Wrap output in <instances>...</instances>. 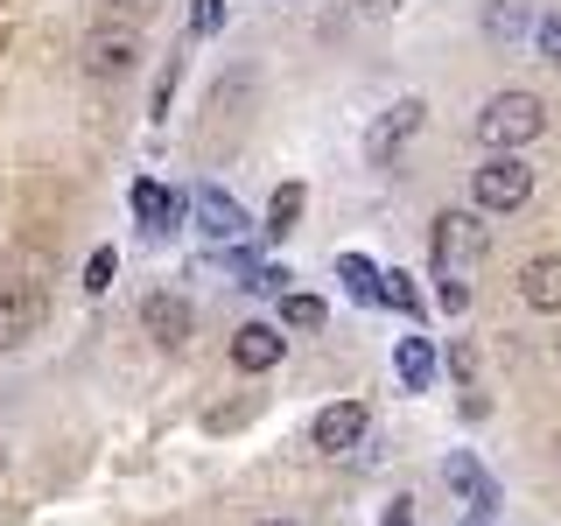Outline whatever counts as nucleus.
<instances>
[{
    "mask_svg": "<svg viewBox=\"0 0 561 526\" xmlns=\"http://www.w3.org/2000/svg\"><path fill=\"white\" fill-rule=\"evenodd\" d=\"M484 253H491V239L470 210H443V218H435V281H443L435 295H443L449 316L470 309V274L484 267Z\"/></svg>",
    "mask_w": 561,
    "mask_h": 526,
    "instance_id": "f257e3e1",
    "label": "nucleus"
},
{
    "mask_svg": "<svg viewBox=\"0 0 561 526\" xmlns=\"http://www.w3.org/2000/svg\"><path fill=\"white\" fill-rule=\"evenodd\" d=\"M540 127H548V105L534 92H499V99H484V113H478V140L491 155H519L526 140H540Z\"/></svg>",
    "mask_w": 561,
    "mask_h": 526,
    "instance_id": "f03ea898",
    "label": "nucleus"
},
{
    "mask_svg": "<svg viewBox=\"0 0 561 526\" xmlns=\"http://www.w3.org/2000/svg\"><path fill=\"white\" fill-rule=\"evenodd\" d=\"M470 197H478V210H519L534 197V169H526L519 155H491V162L470 175Z\"/></svg>",
    "mask_w": 561,
    "mask_h": 526,
    "instance_id": "7ed1b4c3",
    "label": "nucleus"
},
{
    "mask_svg": "<svg viewBox=\"0 0 561 526\" xmlns=\"http://www.w3.org/2000/svg\"><path fill=\"white\" fill-rule=\"evenodd\" d=\"M43 323H49V295L35 281H0V351L28 344Z\"/></svg>",
    "mask_w": 561,
    "mask_h": 526,
    "instance_id": "20e7f679",
    "label": "nucleus"
},
{
    "mask_svg": "<svg viewBox=\"0 0 561 526\" xmlns=\"http://www.w3.org/2000/svg\"><path fill=\"white\" fill-rule=\"evenodd\" d=\"M421 119H428V105H421V99H400V105H386V113H379V127L365 134V162H373V169H386V162H393V155H400V148H408V140L421 134Z\"/></svg>",
    "mask_w": 561,
    "mask_h": 526,
    "instance_id": "39448f33",
    "label": "nucleus"
},
{
    "mask_svg": "<svg viewBox=\"0 0 561 526\" xmlns=\"http://www.w3.org/2000/svg\"><path fill=\"white\" fill-rule=\"evenodd\" d=\"M140 323H148V338L162 351H183L190 344V302L175 288H154L148 302H140Z\"/></svg>",
    "mask_w": 561,
    "mask_h": 526,
    "instance_id": "423d86ee",
    "label": "nucleus"
},
{
    "mask_svg": "<svg viewBox=\"0 0 561 526\" xmlns=\"http://www.w3.org/2000/svg\"><path fill=\"white\" fill-rule=\"evenodd\" d=\"M309 435H316V449H323V456H344L365 435V400H330V408L316 414Z\"/></svg>",
    "mask_w": 561,
    "mask_h": 526,
    "instance_id": "0eeeda50",
    "label": "nucleus"
},
{
    "mask_svg": "<svg viewBox=\"0 0 561 526\" xmlns=\"http://www.w3.org/2000/svg\"><path fill=\"white\" fill-rule=\"evenodd\" d=\"M134 64H140V43L127 28H99L92 43H84V70H92V78H127Z\"/></svg>",
    "mask_w": 561,
    "mask_h": 526,
    "instance_id": "6e6552de",
    "label": "nucleus"
},
{
    "mask_svg": "<svg viewBox=\"0 0 561 526\" xmlns=\"http://www.w3.org/2000/svg\"><path fill=\"white\" fill-rule=\"evenodd\" d=\"M280 351H288V338H280L274 323H239V338H232V365H239V373H274Z\"/></svg>",
    "mask_w": 561,
    "mask_h": 526,
    "instance_id": "1a4fd4ad",
    "label": "nucleus"
},
{
    "mask_svg": "<svg viewBox=\"0 0 561 526\" xmlns=\"http://www.w3.org/2000/svg\"><path fill=\"white\" fill-rule=\"evenodd\" d=\"M519 302L540 316H561V253H540L519 267Z\"/></svg>",
    "mask_w": 561,
    "mask_h": 526,
    "instance_id": "9d476101",
    "label": "nucleus"
},
{
    "mask_svg": "<svg viewBox=\"0 0 561 526\" xmlns=\"http://www.w3.org/2000/svg\"><path fill=\"white\" fill-rule=\"evenodd\" d=\"M190 204H197V225H204L210 239H245V225H253V218L239 210V197H225V190H210V183H204Z\"/></svg>",
    "mask_w": 561,
    "mask_h": 526,
    "instance_id": "9b49d317",
    "label": "nucleus"
},
{
    "mask_svg": "<svg viewBox=\"0 0 561 526\" xmlns=\"http://www.w3.org/2000/svg\"><path fill=\"white\" fill-rule=\"evenodd\" d=\"M443 478H449V491L456 499H470V513H491V499H499V491H491V478L478 470V456L470 449H456L449 464H443Z\"/></svg>",
    "mask_w": 561,
    "mask_h": 526,
    "instance_id": "f8f14e48",
    "label": "nucleus"
},
{
    "mask_svg": "<svg viewBox=\"0 0 561 526\" xmlns=\"http://www.w3.org/2000/svg\"><path fill=\"white\" fill-rule=\"evenodd\" d=\"M393 373L408 379V393H428V379H435V351H428V338H400Z\"/></svg>",
    "mask_w": 561,
    "mask_h": 526,
    "instance_id": "ddd939ff",
    "label": "nucleus"
},
{
    "mask_svg": "<svg viewBox=\"0 0 561 526\" xmlns=\"http://www.w3.org/2000/svg\"><path fill=\"white\" fill-rule=\"evenodd\" d=\"M526 28H534V8H526V0H491V14H484L491 43H519Z\"/></svg>",
    "mask_w": 561,
    "mask_h": 526,
    "instance_id": "4468645a",
    "label": "nucleus"
},
{
    "mask_svg": "<svg viewBox=\"0 0 561 526\" xmlns=\"http://www.w3.org/2000/svg\"><path fill=\"white\" fill-rule=\"evenodd\" d=\"M134 210H140V225H169V218H183V197H169L162 183H134Z\"/></svg>",
    "mask_w": 561,
    "mask_h": 526,
    "instance_id": "2eb2a0df",
    "label": "nucleus"
},
{
    "mask_svg": "<svg viewBox=\"0 0 561 526\" xmlns=\"http://www.w3.org/2000/svg\"><path fill=\"white\" fill-rule=\"evenodd\" d=\"M295 218H302V183H280L274 204H267V239H288Z\"/></svg>",
    "mask_w": 561,
    "mask_h": 526,
    "instance_id": "dca6fc26",
    "label": "nucleus"
},
{
    "mask_svg": "<svg viewBox=\"0 0 561 526\" xmlns=\"http://www.w3.org/2000/svg\"><path fill=\"white\" fill-rule=\"evenodd\" d=\"M337 274L351 281V295H358V302H379V267H373L365 253H344V260H337Z\"/></svg>",
    "mask_w": 561,
    "mask_h": 526,
    "instance_id": "f3484780",
    "label": "nucleus"
},
{
    "mask_svg": "<svg viewBox=\"0 0 561 526\" xmlns=\"http://www.w3.org/2000/svg\"><path fill=\"white\" fill-rule=\"evenodd\" d=\"M280 323L288 330H323V302H316V295H280Z\"/></svg>",
    "mask_w": 561,
    "mask_h": 526,
    "instance_id": "a211bd4d",
    "label": "nucleus"
},
{
    "mask_svg": "<svg viewBox=\"0 0 561 526\" xmlns=\"http://www.w3.org/2000/svg\"><path fill=\"white\" fill-rule=\"evenodd\" d=\"M379 302H393V309H421V295H414V281L408 274H379Z\"/></svg>",
    "mask_w": 561,
    "mask_h": 526,
    "instance_id": "6ab92c4d",
    "label": "nucleus"
},
{
    "mask_svg": "<svg viewBox=\"0 0 561 526\" xmlns=\"http://www.w3.org/2000/svg\"><path fill=\"white\" fill-rule=\"evenodd\" d=\"M534 43H540V57H548V64H561V8L534 22Z\"/></svg>",
    "mask_w": 561,
    "mask_h": 526,
    "instance_id": "aec40b11",
    "label": "nucleus"
},
{
    "mask_svg": "<svg viewBox=\"0 0 561 526\" xmlns=\"http://www.w3.org/2000/svg\"><path fill=\"white\" fill-rule=\"evenodd\" d=\"M113 267H119V260H113V245H99V253H92V267H84V288L105 295V288H113Z\"/></svg>",
    "mask_w": 561,
    "mask_h": 526,
    "instance_id": "412c9836",
    "label": "nucleus"
},
{
    "mask_svg": "<svg viewBox=\"0 0 561 526\" xmlns=\"http://www.w3.org/2000/svg\"><path fill=\"white\" fill-rule=\"evenodd\" d=\"M225 22V0H197V28L210 35V28H218Z\"/></svg>",
    "mask_w": 561,
    "mask_h": 526,
    "instance_id": "4be33fe9",
    "label": "nucleus"
},
{
    "mask_svg": "<svg viewBox=\"0 0 561 526\" xmlns=\"http://www.w3.org/2000/svg\"><path fill=\"white\" fill-rule=\"evenodd\" d=\"M386 526H414V513H408V499H400L393 513H386Z\"/></svg>",
    "mask_w": 561,
    "mask_h": 526,
    "instance_id": "5701e85b",
    "label": "nucleus"
},
{
    "mask_svg": "<svg viewBox=\"0 0 561 526\" xmlns=\"http://www.w3.org/2000/svg\"><path fill=\"white\" fill-rule=\"evenodd\" d=\"M260 526H295V519H260Z\"/></svg>",
    "mask_w": 561,
    "mask_h": 526,
    "instance_id": "b1692460",
    "label": "nucleus"
},
{
    "mask_svg": "<svg viewBox=\"0 0 561 526\" xmlns=\"http://www.w3.org/2000/svg\"><path fill=\"white\" fill-rule=\"evenodd\" d=\"M554 464H561V435H554Z\"/></svg>",
    "mask_w": 561,
    "mask_h": 526,
    "instance_id": "393cba45",
    "label": "nucleus"
},
{
    "mask_svg": "<svg viewBox=\"0 0 561 526\" xmlns=\"http://www.w3.org/2000/svg\"><path fill=\"white\" fill-rule=\"evenodd\" d=\"M554 365H561V338H554Z\"/></svg>",
    "mask_w": 561,
    "mask_h": 526,
    "instance_id": "a878e982",
    "label": "nucleus"
},
{
    "mask_svg": "<svg viewBox=\"0 0 561 526\" xmlns=\"http://www.w3.org/2000/svg\"><path fill=\"white\" fill-rule=\"evenodd\" d=\"M0 470H8V449H0Z\"/></svg>",
    "mask_w": 561,
    "mask_h": 526,
    "instance_id": "bb28decb",
    "label": "nucleus"
},
{
    "mask_svg": "<svg viewBox=\"0 0 561 526\" xmlns=\"http://www.w3.org/2000/svg\"><path fill=\"white\" fill-rule=\"evenodd\" d=\"M113 8H134V0H113Z\"/></svg>",
    "mask_w": 561,
    "mask_h": 526,
    "instance_id": "cd10ccee",
    "label": "nucleus"
}]
</instances>
